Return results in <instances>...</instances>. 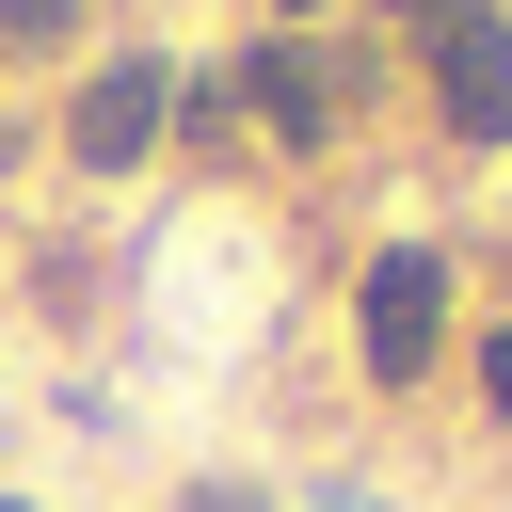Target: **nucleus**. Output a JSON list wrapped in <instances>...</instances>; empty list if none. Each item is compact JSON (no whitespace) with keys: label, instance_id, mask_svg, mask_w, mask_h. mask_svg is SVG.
Returning a JSON list of instances; mask_svg holds the SVG:
<instances>
[{"label":"nucleus","instance_id":"nucleus-1","mask_svg":"<svg viewBox=\"0 0 512 512\" xmlns=\"http://www.w3.org/2000/svg\"><path fill=\"white\" fill-rule=\"evenodd\" d=\"M160 112H176V64H160V48H112V64L80 80V112H64V160H80V176H128V160L160 144Z\"/></svg>","mask_w":512,"mask_h":512},{"label":"nucleus","instance_id":"nucleus-6","mask_svg":"<svg viewBox=\"0 0 512 512\" xmlns=\"http://www.w3.org/2000/svg\"><path fill=\"white\" fill-rule=\"evenodd\" d=\"M480 400H496V416H512V336H480Z\"/></svg>","mask_w":512,"mask_h":512},{"label":"nucleus","instance_id":"nucleus-8","mask_svg":"<svg viewBox=\"0 0 512 512\" xmlns=\"http://www.w3.org/2000/svg\"><path fill=\"white\" fill-rule=\"evenodd\" d=\"M0 512H16V496H0Z\"/></svg>","mask_w":512,"mask_h":512},{"label":"nucleus","instance_id":"nucleus-7","mask_svg":"<svg viewBox=\"0 0 512 512\" xmlns=\"http://www.w3.org/2000/svg\"><path fill=\"white\" fill-rule=\"evenodd\" d=\"M384 16H416V32H464V16H480V0H384Z\"/></svg>","mask_w":512,"mask_h":512},{"label":"nucleus","instance_id":"nucleus-4","mask_svg":"<svg viewBox=\"0 0 512 512\" xmlns=\"http://www.w3.org/2000/svg\"><path fill=\"white\" fill-rule=\"evenodd\" d=\"M256 112H272L288 144H320V128H336V80H320L304 48H256Z\"/></svg>","mask_w":512,"mask_h":512},{"label":"nucleus","instance_id":"nucleus-2","mask_svg":"<svg viewBox=\"0 0 512 512\" xmlns=\"http://www.w3.org/2000/svg\"><path fill=\"white\" fill-rule=\"evenodd\" d=\"M432 336H448V272H432L416 240H400V256H368V368H384V384H416V368H432Z\"/></svg>","mask_w":512,"mask_h":512},{"label":"nucleus","instance_id":"nucleus-5","mask_svg":"<svg viewBox=\"0 0 512 512\" xmlns=\"http://www.w3.org/2000/svg\"><path fill=\"white\" fill-rule=\"evenodd\" d=\"M64 32H80V0H0V64H48Z\"/></svg>","mask_w":512,"mask_h":512},{"label":"nucleus","instance_id":"nucleus-3","mask_svg":"<svg viewBox=\"0 0 512 512\" xmlns=\"http://www.w3.org/2000/svg\"><path fill=\"white\" fill-rule=\"evenodd\" d=\"M432 112H448L464 144H512V32H496V16L432 32Z\"/></svg>","mask_w":512,"mask_h":512}]
</instances>
